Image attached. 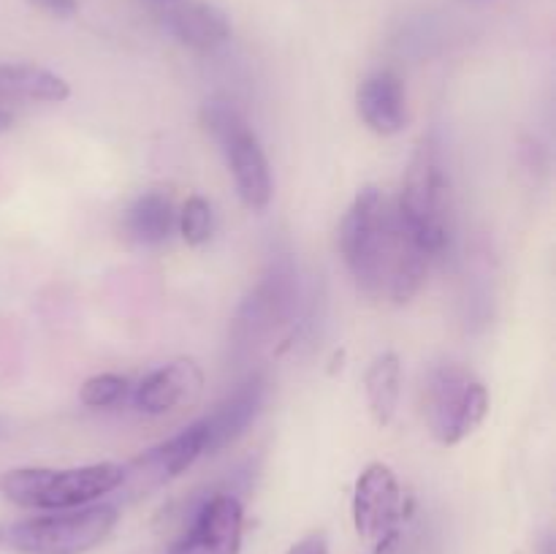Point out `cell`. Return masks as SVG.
Instances as JSON below:
<instances>
[{
    "label": "cell",
    "mask_w": 556,
    "mask_h": 554,
    "mask_svg": "<svg viewBox=\"0 0 556 554\" xmlns=\"http://www.w3.org/2000/svg\"><path fill=\"white\" fill-rule=\"evenodd\" d=\"M155 3H163V5H172V3H177V0H155Z\"/></svg>",
    "instance_id": "cell-23"
},
{
    "label": "cell",
    "mask_w": 556,
    "mask_h": 554,
    "mask_svg": "<svg viewBox=\"0 0 556 554\" xmlns=\"http://www.w3.org/2000/svg\"><path fill=\"white\" fill-rule=\"evenodd\" d=\"M201 386H204V373L199 364L190 358H174L139 380L134 389V405L141 413L161 416L185 402H193L201 394Z\"/></svg>",
    "instance_id": "cell-9"
},
{
    "label": "cell",
    "mask_w": 556,
    "mask_h": 554,
    "mask_svg": "<svg viewBox=\"0 0 556 554\" xmlns=\"http://www.w3.org/2000/svg\"><path fill=\"white\" fill-rule=\"evenodd\" d=\"M244 508L228 492L210 494L195 508L188 530L172 543L168 554H239L242 552Z\"/></svg>",
    "instance_id": "cell-8"
},
{
    "label": "cell",
    "mask_w": 556,
    "mask_h": 554,
    "mask_svg": "<svg viewBox=\"0 0 556 554\" xmlns=\"http://www.w3.org/2000/svg\"><path fill=\"white\" fill-rule=\"evenodd\" d=\"M33 9L47 11V14L58 16V20H68L79 11V0H27Z\"/></svg>",
    "instance_id": "cell-20"
},
{
    "label": "cell",
    "mask_w": 556,
    "mask_h": 554,
    "mask_svg": "<svg viewBox=\"0 0 556 554\" xmlns=\"http://www.w3.org/2000/svg\"><path fill=\"white\" fill-rule=\"evenodd\" d=\"M291 277L293 275L288 269H275L271 275H266V280L261 282L258 291H255L253 297L248 299V304L242 307L239 324L250 326L253 331H264L280 324L293 302Z\"/></svg>",
    "instance_id": "cell-17"
},
{
    "label": "cell",
    "mask_w": 556,
    "mask_h": 554,
    "mask_svg": "<svg viewBox=\"0 0 556 554\" xmlns=\"http://www.w3.org/2000/svg\"><path fill=\"white\" fill-rule=\"evenodd\" d=\"M163 25L179 43L199 52H212L231 38V22L212 3H172Z\"/></svg>",
    "instance_id": "cell-12"
},
{
    "label": "cell",
    "mask_w": 556,
    "mask_h": 554,
    "mask_svg": "<svg viewBox=\"0 0 556 554\" xmlns=\"http://www.w3.org/2000/svg\"><path fill=\"white\" fill-rule=\"evenodd\" d=\"M448 182H445L443 161H440L438 141L424 136L407 163L405 182L394 210L405 231L427 250L440 255L448 244Z\"/></svg>",
    "instance_id": "cell-3"
},
{
    "label": "cell",
    "mask_w": 556,
    "mask_h": 554,
    "mask_svg": "<svg viewBox=\"0 0 556 554\" xmlns=\"http://www.w3.org/2000/svg\"><path fill=\"white\" fill-rule=\"evenodd\" d=\"M364 394H367L369 413L378 427H389L396 416L402 396V364L394 351H386L372 358L364 373Z\"/></svg>",
    "instance_id": "cell-16"
},
{
    "label": "cell",
    "mask_w": 556,
    "mask_h": 554,
    "mask_svg": "<svg viewBox=\"0 0 556 554\" xmlns=\"http://www.w3.org/2000/svg\"><path fill=\"white\" fill-rule=\"evenodd\" d=\"M286 554H329V546H326L324 536H307L299 543H293Z\"/></svg>",
    "instance_id": "cell-21"
},
{
    "label": "cell",
    "mask_w": 556,
    "mask_h": 554,
    "mask_svg": "<svg viewBox=\"0 0 556 554\" xmlns=\"http://www.w3.org/2000/svg\"><path fill=\"white\" fill-rule=\"evenodd\" d=\"M356 109L362 123L372 134H400L407 125V92L402 76L391 68H380L364 76L356 92Z\"/></svg>",
    "instance_id": "cell-10"
},
{
    "label": "cell",
    "mask_w": 556,
    "mask_h": 554,
    "mask_svg": "<svg viewBox=\"0 0 556 554\" xmlns=\"http://www.w3.org/2000/svg\"><path fill=\"white\" fill-rule=\"evenodd\" d=\"M128 470L117 462L68 467H14L0 473V494L9 503L30 511H71L85 508L96 500L119 489Z\"/></svg>",
    "instance_id": "cell-2"
},
{
    "label": "cell",
    "mask_w": 556,
    "mask_h": 554,
    "mask_svg": "<svg viewBox=\"0 0 556 554\" xmlns=\"http://www.w3.org/2000/svg\"><path fill=\"white\" fill-rule=\"evenodd\" d=\"M212 221H215V217H212L210 201L201 199V196H190L182 204V210L177 212L179 234H182L185 242L193 244V248L210 242Z\"/></svg>",
    "instance_id": "cell-18"
},
{
    "label": "cell",
    "mask_w": 556,
    "mask_h": 554,
    "mask_svg": "<svg viewBox=\"0 0 556 554\" xmlns=\"http://www.w3.org/2000/svg\"><path fill=\"white\" fill-rule=\"evenodd\" d=\"M128 378L114 373H101L85 380V386H81L79 391V400L85 402L87 407H114L128 396Z\"/></svg>",
    "instance_id": "cell-19"
},
{
    "label": "cell",
    "mask_w": 556,
    "mask_h": 554,
    "mask_svg": "<svg viewBox=\"0 0 556 554\" xmlns=\"http://www.w3.org/2000/svg\"><path fill=\"white\" fill-rule=\"evenodd\" d=\"M402 516V487L396 473L383 462H372L358 476L353 489V525L362 541L375 549V554L389 552L400 536Z\"/></svg>",
    "instance_id": "cell-7"
},
{
    "label": "cell",
    "mask_w": 556,
    "mask_h": 554,
    "mask_svg": "<svg viewBox=\"0 0 556 554\" xmlns=\"http://www.w3.org/2000/svg\"><path fill=\"white\" fill-rule=\"evenodd\" d=\"M71 96L63 76L33 63H0V103H60Z\"/></svg>",
    "instance_id": "cell-14"
},
{
    "label": "cell",
    "mask_w": 556,
    "mask_h": 554,
    "mask_svg": "<svg viewBox=\"0 0 556 554\" xmlns=\"http://www.w3.org/2000/svg\"><path fill=\"white\" fill-rule=\"evenodd\" d=\"M201 123L220 144L242 204L253 212L266 210L271 201V168L242 112L226 98H212L201 106Z\"/></svg>",
    "instance_id": "cell-5"
},
{
    "label": "cell",
    "mask_w": 556,
    "mask_h": 554,
    "mask_svg": "<svg viewBox=\"0 0 556 554\" xmlns=\"http://www.w3.org/2000/svg\"><path fill=\"white\" fill-rule=\"evenodd\" d=\"M206 454V424L204 418L188 424L185 429H179L174 438H168L166 443L155 445V449L147 451L141 459H136V465L144 467L147 476H155V481H172V478L182 476L185 470L199 462V456Z\"/></svg>",
    "instance_id": "cell-13"
},
{
    "label": "cell",
    "mask_w": 556,
    "mask_h": 554,
    "mask_svg": "<svg viewBox=\"0 0 556 554\" xmlns=\"http://www.w3.org/2000/svg\"><path fill=\"white\" fill-rule=\"evenodd\" d=\"M119 521L114 505L49 511L0 530V546L14 554H87L101 546Z\"/></svg>",
    "instance_id": "cell-4"
},
{
    "label": "cell",
    "mask_w": 556,
    "mask_h": 554,
    "mask_svg": "<svg viewBox=\"0 0 556 554\" xmlns=\"http://www.w3.org/2000/svg\"><path fill=\"white\" fill-rule=\"evenodd\" d=\"M266 380L264 375H250L248 380L237 386L210 416H204L206 424V454H217L226 445L237 443L255 416L264 407Z\"/></svg>",
    "instance_id": "cell-11"
},
{
    "label": "cell",
    "mask_w": 556,
    "mask_h": 554,
    "mask_svg": "<svg viewBox=\"0 0 556 554\" xmlns=\"http://www.w3.org/2000/svg\"><path fill=\"white\" fill-rule=\"evenodd\" d=\"M340 250L353 280L375 299L405 304L421 291L432 255L405 231L394 204L375 185L356 193L340 226Z\"/></svg>",
    "instance_id": "cell-1"
},
{
    "label": "cell",
    "mask_w": 556,
    "mask_h": 554,
    "mask_svg": "<svg viewBox=\"0 0 556 554\" xmlns=\"http://www.w3.org/2000/svg\"><path fill=\"white\" fill-rule=\"evenodd\" d=\"M427 424L434 440L456 445L489 416V389L462 364H440L427 383Z\"/></svg>",
    "instance_id": "cell-6"
},
{
    "label": "cell",
    "mask_w": 556,
    "mask_h": 554,
    "mask_svg": "<svg viewBox=\"0 0 556 554\" xmlns=\"http://www.w3.org/2000/svg\"><path fill=\"white\" fill-rule=\"evenodd\" d=\"M11 128H14V114H11L5 106H0V136L9 134Z\"/></svg>",
    "instance_id": "cell-22"
},
{
    "label": "cell",
    "mask_w": 556,
    "mask_h": 554,
    "mask_svg": "<svg viewBox=\"0 0 556 554\" xmlns=\"http://www.w3.org/2000/svg\"><path fill=\"white\" fill-rule=\"evenodd\" d=\"M123 226L134 242L152 248V244H161L172 237L174 226H177V212H174L172 199L166 193L147 190L125 210Z\"/></svg>",
    "instance_id": "cell-15"
}]
</instances>
